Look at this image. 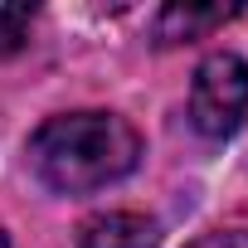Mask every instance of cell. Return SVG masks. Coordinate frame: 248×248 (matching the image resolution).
Masks as SVG:
<instances>
[{"mask_svg":"<svg viewBox=\"0 0 248 248\" xmlns=\"http://www.w3.org/2000/svg\"><path fill=\"white\" fill-rule=\"evenodd\" d=\"M248 117V63L238 54H209L190 83V122L209 141H224Z\"/></svg>","mask_w":248,"mask_h":248,"instance_id":"2","label":"cell"},{"mask_svg":"<svg viewBox=\"0 0 248 248\" xmlns=\"http://www.w3.org/2000/svg\"><path fill=\"white\" fill-rule=\"evenodd\" d=\"M30 20H34L30 5H0V59H10V54L25 49V39H30Z\"/></svg>","mask_w":248,"mask_h":248,"instance_id":"5","label":"cell"},{"mask_svg":"<svg viewBox=\"0 0 248 248\" xmlns=\"http://www.w3.org/2000/svg\"><path fill=\"white\" fill-rule=\"evenodd\" d=\"M190 248H248V229H224V233H204Z\"/></svg>","mask_w":248,"mask_h":248,"instance_id":"6","label":"cell"},{"mask_svg":"<svg viewBox=\"0 0 248 248\" xmlns=\"http://www.w3.org/2000/svg\"><path fill=\"white\" fill-rule=\"evenodd\" d=\"M30 161L49 190L88 195L137 170L141 137L117 112H63L30 137Z\"/></svg>","mask_w":248,"mask_h":248,"instance_id":"1","label":"cell"},{"mask_svg":"<svg viewBox=\"0 0 248 248\" xmlns=\"http://www.w3.org/2000/svg\"><path fill=\"white\" fill-rule=\"evenodd\" d=\"M0 248H10V243H5V233H0Z\"/></svg>","mask_w":248,"mask_h":248,"instance_id":"7","label":"cell"},{"mask_svg":"<svg viewBox=\"0 0 248 248\" xmlns=\"http://www.w3.org/2000/svg\"><path fill=\"white\" fill-rule=\"evenodd\" d=\"M233 15H238V5H166L161 20H156V39L161 44H190V39L219 30Z\"/></svg>","mask_w":248,"mask_h":248,"instance_id":"4","label":"cell"},{"mask_svg":"<svg viewBox=\"0 0 248 248\" xmlns=\"http://www.w3.org/2000/svg\"><path fill=\"white\" fill-rule=\"evenodd\" d=\"M156 238H161L156 219L127 214V209H112V214H97V219L83 224L78 248H156Z\"/></svg>","mask_w":248,"mask_h":248,"instance_id":"3","label":"cell"}]
</instances>
